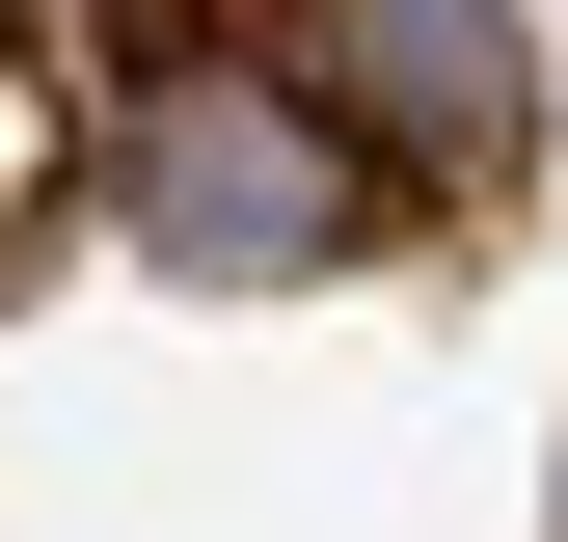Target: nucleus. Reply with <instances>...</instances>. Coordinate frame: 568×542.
<instances>
[{
	"label": "nucleus",
	"instance_id": "obj_1",
	"mask_svg": "<svg viewBox=\"0 0 568 542\" xmlns=\"http://www.w3.org/2000/svg\"><path fill=\"white\" fill-rule=\"evenodd\" d=\"M163 190H190V244H298V218H325L298 109H163Z\"/></svg>",
	"mask_w": 568,
	"mask_h": 542
}]
</instances>
